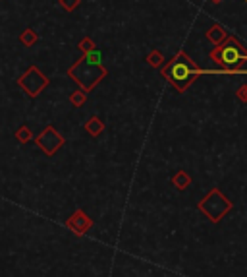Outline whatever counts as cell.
<instances>
[{
  "label": "cell",
  "instance_id": "6da1fadb",
  "mask_svg": "<svg viewBox=\"0 0 247 277\" xmlns=\"http://www.w3.org/2000/svg\"><path fill=\"white\" fill-rule=\"evenodd\" d=\"M161 74L178 93H183L201 74H205V70L197 66L185 51H178L172 60L161 68Z\"/></svg>",
  "mask_w": 247,
  "mask_h": 277
},
{
  "label": "cell",
  "instance_id": "7a4b0ae2",
  "mask_svg": "<svg viewBox=\"0 0 247 277\" xmlns=\"http://www.w3.org/2000/svg\"><path fill=\"white\" fill-rule=\"evenodd\" d=\"M68 76L81 89H85L87 93L93 91V88H97L108 76V70L101 62V51L95 49V51L81 56L74 66L68 68Z\"/></svg>",
  "mask_w": 247,
  "mask_h": 277
},
{
  "label": "cell",
  "instance_id": "3957f363",
  "mask_svg": "<svg viewBox=\"0 0 247 277\" xmlns=\"http://www.w3.org/2000/svg\"><path fill=\"white\" fill-rule=\"evenodd\" d=\"M209 58L222 70H234V68L241 66L247 60V51L234 35H230L224 43L216 45L215 49L209 53Z\"/></svg>",
  "mask_w": 247,
  "mask_h": 277
},
{
  "label": "cell",
  "instance_id": "277c9868",
  "mask_svg": "<svg viewBox=\"0 0 247 277\" xmlns=\"http://www.w3.org/2000/svg\"><path fill=\"white\" fill-rule=\"evenodd\" d=\"M48 84H51V80L46 78L37 66H29L22 76L18 78V86H20L29 97H39Z\"/></svg>",
  "mask_w": 247,
  "mask_h": 277
},
{
  "label": "cell",
  "instance_id": "5b68a950",
  "mask_svg": "<svg viewBox=\"0 0 247 277\" xmlns=\"http://www.w3.org/2000/svg\"><path fill=\"white\" fill-rule=\"evenodd\" d=\"M230 208H232V204H230L218 190H213V192L199 204V210L205 211L213 221H218Z\"/></svg>",
  "mask_w": 247,
  "mask_h": 277
},
{
  "label": "cell",
  "instance_id": "8992f818",
  "mask_svg": "<svg viewBox=\"0 0 247 277\" xmlns=\"http://www.w3.org/2000/svg\"><path fill=\"white\" fill-rule=\"evenodd\" d=\"M35 142H37V145L43 149L46 155H53V153H56L58 147L64 145V138L56 132L53 126H46V130H43V132L39 134Z\"/></svg>",
  "mask_w": 247,
  "mask_h": 277
},
{
  "label": "cell",
  "instance_id": "52a82bcc",
  "mask_svg": "<svg viewBox=\"0 0 247 277\" xmlns=\"http://www.w3.org/2000/svg\"><path fill=\"white\" fill-rule=\"evenodd\" d=\"M228 37H230V35H228V31H226L222 25H218V23H215V25H213V27L207 31V39L215 45V47H216V45H222L226 39H228Z\"/></svg>",
  "mask_w": 247,
  "mask_h": 277
},
{
  "label": "cell",
  "instance_id": "ba28073f",
  "mask_svg": "<svg viewBox=\"0 0 247 277\" xmlns=\"http://www.w3.org/2000/svg\"><path fill=\"white\" fill-rule=\"evenodd\" d=\"M20 43L25 45V47H33V45L39 43V33L33 27H25L20 33Z\"/></svg>",
  "mask_w": 247,
  "mask_h": 277
},
{
  "label": "cell",
  "instance_id": "9c48e42d",
  "mask_svg": "<svg viewBox=\"0 0 247 277\" xmlns=\"http://www.w3.org/2000/svg\"><path fill=\"white\" fill-rule=\"evenodd\" d=\"M68 225H70L72 229H75V231L79 233V231H83L85 227H89V219L85 217V213H83V211H77L74 217L70 219V223H68Z\"/></svg>",
  "mask_w": 247,
  "mask_h": 277
},
{
  "label": "cell",
  "instance_id": "30bf717a",
  "mask_svg": "<svg viewBox=\"0 0 247 277\" xmlns=\"http://www.w3.org/2000/svg\"><path fill=\"white\" fill-rule=\"evenodd\" d=\"M145 62H147L151 68H161L162 62H164V55H162V51L153 49L149 55H147V58H145Z\"/></svg>",
  "mask_w": 247,
  "mask_h": 277
},
{
  "label": "cell",
  "instance_id": "8fae6325",
  "mask_svg": "<svg viewBox=\"0 0 247 277\" xmlns=\"http://www.w3.org/2000/svg\"><path fill=\"white\" fill-rule=\"evenodd\" d=\"M103 128H105V126H103L101 118H97V116H91L85 124V130L89 134H93V136H98V134L103 132Z\"/></svg>",
  "mask_w": 247,
  "mask_h": 277
},
{
  "label": "cell",
  "instance_id": "7c38bea8",
  "mask_svg": "<svg viewBox=\"0 0 247 277\" xmlns=\"http://www.w3.org/2000/svg\"><path fill=\"white\" fill-rule=\"evenodd\" d=\"M70 101H72V105L74 107H81L83 103L87 101V91L85 89H75L74 93H70Z\"/></svg>",
  "mask_w": 247,
  "mask_h": 277
},
{
  "label": "cell",
  "instance_id": "4fadbf2b",
  "mask_svg": "<svg viewBox=\"0 0 247 277\" xmlns=\"http://www.w3.org/2000/svg\"><path fill=\"white\" fill-rule=\"evenodd\" d=\"M172 180H174V184H176V186H178L180 190H185L187 186H189V182H191V178L187 177V175H185L183 171H180V173H176Z\"/></svg>",
  "mask_w": 247,
  "mask_h": 277
},
{
  "label": "cell",
  "instance_id": "5bb4252c",
  "mask_svg": "<svg viewBox=\"0 0 247 277\" xmlns=\"http://www.w3.org/2000/svg\"><path fill=\"white\" fill-rule=\"evenodd\" d=\"M77 47L81 49V53H83V55H87V53H91V51H95V49H97V45H95V41H93L91 37H83V39L79 41Z\"/></svg>",
  "mask_w": 247,
  "mask_h": 277
},
{
  "label": "cell",
  "instance_id": "9a60e30c",
  "mask_svg": "<svg viewBox=\"0 0 247 277\" xmlns=\"http://www.w3.org/2000/svg\"><path fill=\"white\" fill-rule=\"evenodd\" d=\"M60 2V6H62V10L66 12H74L79 4H81V0H58Z\"/></svg>",
  "mask_w": 247,
  "mask_h": 277
},
{
  "label": "cell",
  "instance_id": "2e32d148",
  "mask_svg": "<svg viewBox=\"0 0 247 277\" xmlns=\"http://www.w3.org/2000/svg\"><path fill=\"white\" fill-rule=\"evenodd\" d=\"M16 138H18L22 144L29 142V140H31V132H29V128H27V126H22V128L16 132Z\"/></svg>",
  "mask_w": 247,
  "mask_h": 277
},
{
  "label": "cell",
  "instance_id": "e0dca14e",
  "mask_svg": "<svg viewBox=\"0 0 247 277\" xmlns=\"http://www.w3.org/2000/svg\"><path fill=\"white\" fill-rule=\"evenodd\" d=\"M236 95L239 101H243V103H247V84H243L241 88L236 89Z\"/></svg>",
  "mask_w": 247,
  "mask_h": 277
},
{
  "label": "cell",
  "instance_id": "ac0fdd59",
  "mask_svg": "<svg viewBox=\"0 0 247 277\" xmlns=\"http://www.w3.org/2000/svg\"><path fill=\"white\" fill-rule=\"evenodd\" d=\"M211 2H215V4H220V2H222V0H211Z\"/></svg>",
  "mask_w": 247,
  "mask_h": 277
}]
</instances>
